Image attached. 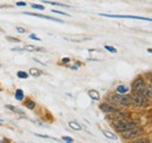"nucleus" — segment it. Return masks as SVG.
Segmentation results:
<instances>
[{"label":"nucleus","instance_id":"a878e982","mask_svg":"<svg viewBox=\"0 0 152 143\" xmlns=\"http://www.w3.org/2000/svg\"><path fill=\"white\" fill-rule=\"evenodd\" d=\"M29 39H32V40H37V41H41V39L38 38L35 34H31V35H29Z\"/></svg>","mask_w":152,"mask_h":143},{"label":"nucleus","instance_id":"423d86ee","mask_svg":"<svg viewBox=\"0 0 152 143\" xmlns=\"http://www.w3.org/2000/svg\"><path fill=\"white\" fill-rule=\"evenodd\" d=\"M99 109L103 111V113H109V114H113V113H118L119 111V108L117 107L114 103H109V102H103L99 105Z\"/></svg>","mask_w":152,"mask_h":143},{"label":"nucleus","instance_id":"c85d7f7f","mask_svg":"<svg viewBox=\"0 0 152 143\" xmlns=\"http://www.w3.org/2000/svg\"><path fill=\"white\" fill-rule=\"evenodd\" d=\"M26 5H27V4H26L25 1H18V2H17V6H26Z\"/></svg>","mask_w":152,"mask_h":143},{"label":"nucleus","instance_id":"a211bd4d","mask_svg":"<svg viewBox=\"0 0 152 143\" xmlns=\"http://www.w3.org/2000/svg\"><path fill=\"white\" fill-rule=\"evenodd\" d=\"M40 48H37L32 45H25L23 46V51H29V52H34V51H39Z\"/></svg>","mask_w":152,"mask_h":143},{"label":"nucleus","instance_id":"0eeeda50","mask_svg":"<svg viewBox=\"0 0 152 143\" xmlns=\"http://www.w3.org/2000/svg\"><path fill=\"white\" fill-rule=\"evenodd\" d=\"M99 17H107V18H122V19H137L143 21H151V18H143V17H136V15H114V14H103L101 13Z\"/></svg>","mask_w":152,"mask_h":143},{"label":"nucleus","instance_id":"cd10ccee","mask_svg":"<svg viewBox=\"0 0 152 143\" xmlns=\"http://www.w3.org/2000/svg\"><path fill=\"white\" fill-rule=\"evenodd\" d=\"M68 62H70V59L69 57H63L62 59V63H68Z\"/></svg>","mask_w":152,"mask_h":143},{"label":"nucleus","instance_id":"7c9ffc66","mask_svg":"<svg viewBox=\"0 0 152 143\" xmlns=\"http://www.w3.org/2000/svg\"><path fill=\"white\" fill-rule=\"evenodd\" d=\"M12 51L14 52V51H23V48H20V47H13L12 48Z\"/></svg>","mask_w":152,"mask_h":143},{"label":"nucleus","instance_id":"5701e85b","mask_svg":"<svg viewBox=\"0 0 152 143\" xmlns=\"http://www.w3.org/2000/svg\"><path fill=\"white\" fill-rule=\"evenodd\" d=\"M62 141H64V142H67V143L74 142V140H73L70 136H62Z\"/></svg>","mask_w":152,"mask_h":143},{"label":"nucleus","instance_id":"6ab92c4d","mask_svg":"<svg viewBox=\"0 0 152 143\" xmlns=\"http://www.w3.org/2000/svg\"><path fill=\"white\" fill-rule=\"evenodd\" d=\"M17 75H18V77H19V79H27L29 74H28L27 72L19 71V72H18V73H17Z\"/></svg>","mask_w":152,"mask_h":143},{"label":"nucleus","instance_id":"f03ea898","mask_svg":"<svg viewBox=\"0 0 152 143\" xmlns=\"http://www.w3.org/2000/svg\"><path fill=\"white\" fill-rule=\"evenodd\" d=\"M111 125H113V127H114L118 133H123V131H125V130H128V129H131L133 127L138 125L137 122L129 121V120H126V119H115V120H113Z\"/></svg>","mask_w":152,"mask_h":143},{"label":"nucleus","instance_id":"f3484780","mask_svg":"<svg viewBox=\"0 0 152 143\" xmlns=\"http://www.w3.org/2000/svg\"><path fill=\"white\" fill-rule=\"evenodd\" d=\"M28 74H31V75H33V76H40L41 74H42V72L39 71V69H37V68H31L29 69V72H28Z\"/></svg>","mask_w":152,"mask_h":143},{"label":"nucleus","instance_id":"9d476101","mask_svg":"<svg viewBox=\"0 0 152 143\" xmlns=\"http://www.w3.org/2000/svg\"><path fill=\"white\" fill-rule=\"evenodd\" d=\"M88 95L90 96V99H93L94 101H99V99H101V95H99V93L95 89H90L88 91Z\"/></svg>","mask_w":152,"mask_h":143},{"label":"nucleus","instance_id":"39448f33","mask_svg":"<svg viewBox=\"0 0 152 143\" xmlns=\"http://www.w3.org/2000/svg\"><path fill=\"white\" fill-rule=\"evenodd\" d=\"M148 102H149V100L140 94L133 93V95L131 96V105H134L136 107H145L148 105Z\"/></svg>","mask_w":152,"mask_h":143},{"label":"nucleus","instance_id":"20e7f679","mask_svg":"<svg viewBox=\"0 0 152 143\" xmlns=\"http://www.w3.org/2000/svg\"><path fill=\"white\" fill-rule=\"evenodd\" d=\"M121 134H122V137L124 140H132V139L142 136L144 134V129L142 127L136 125V127H133L131 129H128V130H125V131H123Z\"/></svg>","mask_w":152,"mask_h":143},{"label":"nucleus","instance_id":"6e6552de","mask_svg":"<svg viewBox=\"0 0 152 143\" xmlns=\"http://www.w3.org/2000/svg\"><path fill=\"white\" fill-rule=\"evenodd\" d=\"M23 14H26V15H31V17H38V18L48 19V20H53V21H56V22H62V20H60V19L54 18V17H48V15H43V14H35V13H31V12H25Z\"/></svg>","mask_w":152,"mask_h":143},{"label":"nucleus","instance_id":"f257e3e1","mask_svg":"<svg viewBox=\"0 0 152 143\" xmlns=\"http://www.w3.org/2000/svg\"><path fill=\"white\" fill-rule=\"evenodd\" d=\"M133 93H137V94H140L143 96H145L149 101L151 100L152 93H151V86L150 85H146V82L143 80V77H137L134 81L132 82V87H131Z\"/></svg>","mask_w":152,"mask_h":143},{"label":"nucleus","instance_id":"393cba45","mask_svg":"<svg viewBox=\"0 0 152 143\" xmlns=\"http://www.w3.org/2000/svg\"><path fill=\"white\" fill-rule=\"evenodd\" d=\"M6 39L8 41H12V42H20V39L18 38H12V36H6Z\"/></svg>","mask_w":152,"mask_h":143},{"label":"nucleus","instance_id":"c756f323","mask_svg":"<svg viewBox=\"0 0 152 143\" xmlns=\"http://www.w3.org/2000/svg\"><path fill=\"white\" fill-rule=\"evenodd\" d=\"M37 136H39V137H43V139H50L49 136H47V135H42V134H37Z\"/></svg>","mask_w":152,"mask_h":143},{"label":"nucleus","instance_id":"f8f14e48","mask_svg":"<svg viewBox=\"0 0 152 143\" xmlns=\"http://www.w3.org/2000/svg\"><path fill=\"white\" fill-rule=\"evenodd\" d=\"M14 96H15V100H17V101H22V100L25 99V94H23L22 89H17V90H15Z\"/></svg>","mask_w":152,"mask_h":143},{"label":"nucleus","instance_id":"bb28decb","mask_svg":"<svg viewBox=\"0 0 152 143\" xmlns=\"http://www.w3.org/2000/svg\"><path fill=\"white\" fill-rule=\"evenodd\" d=\"M17 31H18L19 33H25V32H26V29H25L23 27H20V26H18V27H17Z\"/></svg>","mask_w":152,"mask_h":143},{"label":"nucleus","instance_id":"aec40b11","mask_svg":"<svg viewBox=\"0 0 152 143\" xmlns=\"http://www.w3.org/2000/svg\"><path fill=\"white\" fill-rule=\"evenodd\" d=\"M133 142L134 143H150V140H148V139H145V137H140V139L136 137V140H134Z\"/></svg>","mask_w":152,"mask_h":143},{"label":"nucleus","instance_id":"2eb2a0df","mask_svg":"<svg viewBox=\"0 0 152 143\" xmlns=\"http://www.w3.org/2000/svg\"><path fill=\"white\" fill-rule=\"evenodd\" d=\"M69 127H70L72 129L76 130V131H78V130H82V127H81V125H78L76 121H70V122H69Z\"/></svg>","mask_w":152,"mask_h":143},{"label":"nucleus","instance_id":"1a4fd4ad","mask_svg":"<svg viewBox=\"0 0 152 143\" xmlns=\"http://www.w3.org/2000/svg\"><path fill=\"white\" fill-rule=\"evenodd\" d=\"M130 91V88L125 85H119L116 87V93L117 94H128Z\"/></svg>","mask_w":152,"mask_h":143},{"label":"nucleus","instance_id":"4468645a","mask_svg":"<svg viewBox=\"0 0 152 143\" xmlns=\"http://www.w3.org/2000/svg\"><path fill=\"white\" fill-rule=\"evenodd\" d=\"M42 2H43V4H48V5H53V6H61V7H67V8H70L68 5H63V4L55 2V1H48V0H43Z\"/></svg>","mask_w":152,"mask_h":143},{"label":"nucleus","instance_id":"9b49d317","mask_svg":"<svg viewBox=\"0 0 152 143\" xmlns=\"http://www.w3.org/2000/svg\"><path fill=\"white\" fill-rule=\"evenodd\" d=\"M102 133H103V135H104L107 139H110V140H116V139H117V136L115 135L113 131H109V130L103 129V130H102Z\"/></svg>","mask_w":152,"mask_h":143},{"label":"nucleus","instance_id":"4be33fe9","mask_svg":"<svg viewBox=\"0 0 152 143\" xmlns=\"http://www.w3.org/2000/svg\"><path fill=\"white\" fill-rule=\"evenodd\" d=\"M104 48H105L107 51H109L110 53H114V54L117 53V49H116V48H114L113 46H108V45H105V46H104Z\"/></svg>","mask_w":152,"mask_h":143},{"label":"nucleus","instance_id":"7ed1b4c3","mask_svg":"<svg viewBox=\"0 0 152 143\" xmlns=\"http://www.w3.org/2000/svg\"><path fill=\"white\" fill-rule=\"evenodd\" d=\"M108 100H111L115 105H119V106H124V107H128L131 105V96L128 95V94H109L108 96Z\"/></svg>","mask_w":152,"mask_h":143},{"label":"nucleus","instance_id":"412c9836","mask_svg":"<svg viewBox=\"0 0 152 143\" xmlns=\"http://www.w3.org/2000/svg\"><path fill=\"white\" fill-rule=\"evenodd\" d=\"M31 6H32L34 10H39V11H43V10L46 8V7H43V5H38V4H32Z\"/></svg>","mask_w":152,"mask_h":143},{"label":"nucleus","instance_id":"dca6fc26","mask_svg":"<svg viewBox=\"0 0 152 143\" xmlns=\"http://www.w3.org/2000/svg\"><path fill=\"white\" fill-rule=\"evenodd\" d=\"M25 106L28 108V109H34L35 108V102L33 101V100H31V99H27L26 101H25Z\"/></svg>","mask_w":152,"mask_h":143},{"label":"nucleus","instance_id":"b1692460","mask_svg":"<svg viewBox=\"0 0 152 143\" xmlns=\"http://www.w3.org/2000/svg\"><path fill=\"white\" fill-rule=\"evenodd\" d=\"M52 12H53V13H56V14H60V15L69 17V14H68V13H66V12H62V11H56V10H52Z\"/></svg>","mask_w":152,"mask_h":143},{"label":"nucleus","instance_id":"ddd939ff","mask_svg":"<svg viewBox=\"0 0 152 143\" xmlns=\"http://www.w3.org/2000/svg\"><path fill=\"white\" fill-rule=\"evenodd\" d=\"M6 108L7 109H10V110H12L13 113H17V114H19V115H25V113L23 111H21L19 108H17V107H14V106H11V105H6Z\"/></svg>","mask_w":152,"mask_h":143},{"label":"nucleus","instance_id":"2f4dec72","mask_svg":"<svg viewBox=\"0 0 152 143\" xmlns=\"http://www.w3.org/2000/svg\"><path fill=\"white\" fill-rule=\"evenodd\" d=\"M0 122H4V120H1V119H0Z\"/></svg>","mask_w":152,"mask_h":143}]
</instances>
